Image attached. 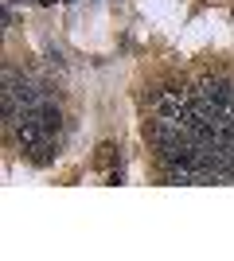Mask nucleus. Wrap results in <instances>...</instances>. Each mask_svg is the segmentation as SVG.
Listing matches in <instances>:
<instances>
[{
    "mask_svg": "<svg viewBox=\"0 0 234 261\" xmlns=\"http://www.w3.org/2000/svg\"><path fill=\"white\" fill-rule=\"evenodd\" d=\"M188 109H191V90L172 86V90H160V94H156V113H160V117H188Z\"/></svg>",
    "mask_w": 234,
    "mask_h": 261,
    "instance_id": "f257e3e1",
    "label": "nucleus"
}]
</instances>
